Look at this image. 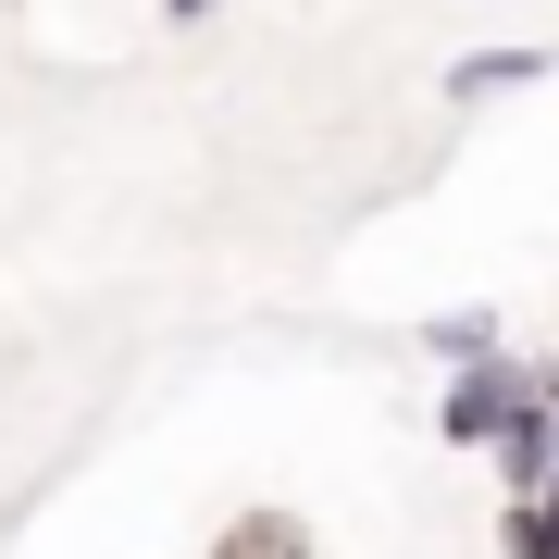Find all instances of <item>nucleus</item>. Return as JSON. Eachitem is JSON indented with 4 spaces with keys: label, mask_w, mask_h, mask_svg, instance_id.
Segmentation results:
<instances>
[{
    "label": "nucleus",
    "mask_w": 559,
    "mask_h": 559,
    "mask_svg": "<svg viewBox=\"0 0 559 559\" xmlns=\"http://www.w3.org/2000/svg\"><path fill=\"white\" fill-rule=\"evenodd\" d=\"M535 75H559V50H522V38H498V50H460L448 75H436V100H448V112H485V100H522Z\"/></svg>",
    "instance_id": "1"
},
{
    "label": "nucleus",
    "mask_w": 559,
    "mask_h": 559,
    "mask_svg": "<svg viewBox=\"0 0 559 559\" xmlns=\"http://www.w3.org/2000/svg\"><path fill=\"white\" fill-rule=\"evenodd\" d=\"M485 460H498V485H510V498L559 485V399H535V411H522V423H510V436L485 448Z\"/></svg>",
    "instance_id": "2"
},
{
    "label": "nucleus",
    "mask_w": 559,
    "mask_h": 559,
    "mask_svg": "<svg viewBox=\"0 0 559 559\" xmlns=\"http://www.w3.org/2000/svg\"><path fill=\"white\" fill-rule=\"evenodd\" d=\"M212 559H311V522L299 510H237L212 535Z\"/></svg>",
    "instance_id": "3"
},
{
    "label": "nucleus",
    "mask_w": 559,
    "mask_h": 559,
    "mask_svg": "<svg viewBox=\"0 0 559 559\" xmlns=\"http://www.w3.org/2000/svg\"><path fill=\"white\" fill-rule=\"evenodd\" d=\"M498 348H510L498 311H436V323H423V360H436V373H460V360H498Z\"/></svg>",
    "instance_id": "4"
},
{
    "label": "nucleus",
    "mask_w": 559,
    "mask_h": 559,
    "mask_svg": "<svg viewBox=\"0 0 559 559\" xmlns=\"http://www.w3.org/2000/svg\"><path fill=\"white\" fill-rule=\"evenodd\" d=\"M498 559H559V485H535V498L498 510Z\"/></svg>",
    "instance_id": "5"
},
{
    "label": "nucleus",
    "mask_w": 559,
    "mask_h": 559,
    "mask_svg": "<svg viewBox=\"0 0 559 559\" xmlns=\"http://www.w3.org/2000/svg\"><path fill=\"white\" fill-rule=\"evenodd\" d=\"M162 13H175V25H212V13H224V0H162Z\"/></svg>",
    "instance_id": "6"
}]
</instances>
